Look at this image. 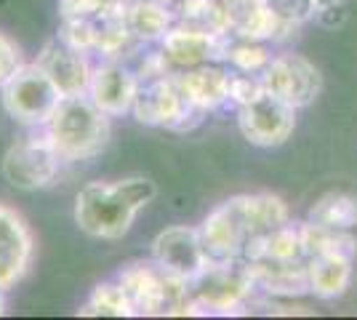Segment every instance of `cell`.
Masks as SVG:
<instances>
[{
	"mask_svg": "<svg viewBox=\"0 0 357 320\" xmlns=\"http://www.w3.org/2000/svg\"><path fill=\"white\" fill-rule=\"evenodd\" d=\"M288 206L278 195H235L216 206L197 229L208 261H235L243 259L253 235L283 227L288 224Z\"/></svg>",
	"mask_w": 357,
	"mask_h": 320,
	"instance_id": "obj_1",
	"label": "cell"
},
{
	"mask_svg": "<svg viewBox=\"0 0 357 320\" xmlns=\"http://www.w3.org/2000/svg\"><path fill=\"white\" fill-rule=\"evenodd\" d=\"M155 192V182L144 176L91 182L75 198V224L91 238L118 241L131 229L136 213L152 203Z\"/></svg>",
	"mask_w": 357,
	"mask_h": 320,
	"instance_id": "obj_2",
	"label": "cell"
},
{
	"mask_svg": "<svg viewBox=\"0 0 357 320\" xmlns=\"http://www.w3.org/2000/svg\"><path fill=\"white\" fill-rule=\"evenodd\" d=\"M43 131L61 163L89 160L102 153L109 142V115L96 107L89 93L61 96Z\"/></svg>",
	"mask_w": 357,
	"mask_h": 320,
	"instance_id": "obj_3",
	"label": "cell"
},
{
	"mask_svg": "<svg viewBox=\"0 0 357 320\" xmlns=\"http://www.w3.org/2000/svg\"><path fill=\"white\" fill-rule=\"evenodd\" d=\"M256 291L245 259L208 261V267L187 283V315H229L248 305Z\"/></svg>",
	"mask_w": 357,
	"mask_h": 320,
	"instance_id": "obj_4",
	"label": "cell"
},
{
	"mask_svg": "<svg viewBox=\"0 0 357 320\" xmlns=\"http://www.w3.org/2000/svg\"><path fill=\"white\" fill-rule=\"evenodd\" d=\"M118 283L128 294L134 315H187V283L163 273L152 259L123 267Z\"/></svg>",
	"mask_w": 357,
	"mask_h": 320,
	"instance_id": "obj_5",
	"label": "cell"
},
{
	"mask_svg": "<svg viewBox=\"0 0 357 320\" xmlns=\"http://www.w3.org/2000/svg\"><path fill=\"white\" fill-rule=\"evenodd\" d=\"M59 99V89L45 75V70L38 61H30V64L24 61L22 67H16L14 75H8L0 83V102L6 107V112L14 121L32 128H43L48 118L54 115Z\"/></svg>",
	"mask_w": 357,
	"mask_h": 320,
	"instance_id": "obj_6",
	"label": "cell"
},
{
	"mask_svg": "<svg viewBox=\"0 0 357 320\" xmlns=\"http://www.w3.org/2000/svg\"><path fill=\"white\" fill-rule=\"evenodd\" d=\"M61 158L51 147L48 137L30 134L22 137L3 158V176L19 190H43L56 179Z\"/></svg>",
	"mask_w": 357,
	"mask_h": 320,
	"instance_id": "obj_7",
	"label": "cell"
},
{
	"mask_svg": "<svg viewBox=\"0 0 357 320\" xmlns=\"http://www.w3.org/2000/svg\"><path fill=\"white\" fill-rule=\"evenodd\" d=\"M136 121L144 125H158V128H174V131H184L190 128L192 121H200L203 112H197L184 99L181 89L176 86V77L165 75L158 80L142 83V89L136 93L134 109Z\"/></svg>",
	"mask_w": 357,
	"mask_h": 320,
	"instance_id": "obj_8",
	"label": "cell"
},
{
	"mask_svg": "<svg viewBox=\"0 0 357 320\" xmlns=\"http://www.w3.org/2000/svg\"><path fill=\"white\" fill-rule=\"evenodd\" d=\"M238 125L256 147H278L294 134L296 109L269 91H261L253 102L238 107Z\"/></svg>",
	"mask_w": 357,
	"mask_h": 320,
	"instance_id": "obj_9",
	"label": "cell"
},
{
	"mask_svg": "<svg viewBox=\"0 0 357 320\" xmlns=\"http://www.w3.org/2000/svg\"><path fill=\"white\" fill-rule=\"evenodd\" d=\"M152 261L163 273L174 275L184 283L195 280L208 267V254L200 241V229L184 227V224L163 229L152 241Z\"/></svg>",
	"mask_w": 357,
	"mask_h": 320,
	"instance_id": "obj_10",
	"label": "cell"
},
{
	"mask_svg": "<svg viewBox=\"0 0 357 320\" xmlns=\"http://www.w3.org/2000/svg\"><path fill=\"white\" fill-rule=\"evenodd\" d=\"M264 91L278 96L280 102L301 109L320 93V73L312 61H307L298 54H280L272 56L267 70L261 73Z\"/></svg>",
	"mask_w": 357,
	"mask_h": 320,
	"instance_id": "obj_11",
	"label": "cell"
},
{
	"mask_svg": "<svg viewBox=\"0 0 357 320\" xmlns=\"http://www.w3.org/2000/svg\"><path fill=\"white\" fill-rule=\"evenodd\" d=\"M229 32H208L192 27V24H178L163 35L165 56L178 67H200L208 61H227L229 51Z\"/></svg>",
	"mask_w": 357,
	"mask_h": 320,
	"instance_id": "obj_12",
	"label": "cell"
},
{
	"mask_svg": "<svg viewBox=\"0 0 357 320\" xmlns=\"http://www.w3.org/2000/svg\"><path fill=\"white\" fill-rule=\"evenodd\" d=\"M139 89H142V80L128 64H123L120 59H105L99 67H93L89 96L109 118H118L134 109Z\"/></svg>",
	"mask_w": 357,
	"mask_h": 320,
	"instance_id": "obj_13",
	"label": "cell"
},
{
	"mask_svg": "<svg viewBox=\"0 0 357 320\" xmlns=\"http://www.w3.org/2000/svg\"><path fill=\"white\" fill-rule=\"evenodd\" d=\"M32 232L27 222L0 203V291L14 289L27 275L32 261Z\"/></svg>",
	"mask_w": 357,
	"mask_h": 320,
	"instance_id": "obj_14",
	"label": "cell"
},
{
	"mask_svg": "<svg viewBox=\"0 0 357 320\" xmlns=\"http://www.w3.org/2000/svg\"><path fill=\"white\" fill-rule=\"evenodd\" d=\"M38 64L45 70V75L54 80V86L59 89L61 96L89 93L91 75H93L89 54L64 46L56 38V40H48L43 51L38 54Z\"/></svg>",
	"mask_w": 357,
	"mask_h": 320,
	"instance_id": "obj_15",
	"label": "cell"
},
{
	"mask_svg": "<svg viewBox=\"0 0 357 320\" xmlns=\"http://www.w3.org/2000/svg\"><path fill=\"white\" fill-rule=\"evenodd\" d=\"M174 77L184 99L197 112H211V109H219L224 102H229V73H224L222 67L200 64V67H192L190 73Z\"/></svg>",
	"mask_w": 357,
	"mask_h": 320,
	"instance_id": "obj_16",
	"label": "cell"
},
{
	"mask_svg": "<svg viewBox=\"0 0 357 320\" xmlns=\"http://www.w3.org/2000/svg\"><path fill=\"white\" fill-rule=\"evenodd\" d=\"M256 291H267L272 296H298L310 291L307 261H248Z\"/></svg>",
	"mask_w": 357,
	"mask_h": 320,
	"instance_id": "obj_17",
	"label": "cell"
},
{
	"mask_svg": "<svg viewBox=\"0 0 357 320\" xmlns=\"http://www.w3.org/2000/svg\"><path fill=\"white\" fill-rule=\"evenodd\" d=\"M352 261L355 257L344 254H320L307 259L310 294L317 299H339L352 283Z\"/></svg>",
	"mask_w": 357,
	"mask_h": 320,
	"instance_id": "obj_18",
	"label": "cell"
},
{
	"mask_svg": "<svg viewBox=\"0 0 357 320\" xmlns=\"http://www.w3.org/2000/svg\"><path fill=\"white\" fill-rule=\"evenodd\" d=\"M126 22L134 40L152 43V40H163L165 32L174 27V14L168 11V6L158 0H128Z\"/></svg>",
	"mask_w": 357,
	"mask_h": 320,
	"instance_id": "obj_19",
	"label": "cell"
},
{
	"mask_svg": "<svg viewBox=\"0 0 357 320\" xmlns=\"http://www.w3.org/2000/svg\"><path fill=\"white\" fill-rule=\"evenodd\" d=\"M298 232H301L304 259L320 254H344V257L357 254V241L349 235V229H333L307 219L304 224H298Z\"/></svg>",
	"mask_w": 357,
	"mask_h": 320,
	"instance_id": "obj_20",
	"label": "cell"
},
{
	"mask_svg": "<svg viewBox=\"0 0 357 320\" xmlns=\"http://www.w3.org/2000/svg\"><path fill=\"white\" fill-rule=\"evenodd\" d=\"M310 222L326 224L333 229H355L357 227V195L331 192L320 198L310 211Z\"/></svg>",
	"mask_w": 357,
	"mask_h": 320,
	"instance_id": "obj_21",
	"label": "cell"
},
{
	"mask_svg": "<svg viewBox=\"0 0 357 320\" xmlns=\"http://www.w3.org/2000/svg\"><path fill=\"white\" fill-rule=\"evenodd\" d=\"M80 315H112V318H134V307L128 302V294L118 280H109L96 286L89 302L80 307Z\"/></svg>",
	"mask_w": 357,
	"mask_h": 320,
	"instance_id": "obj_22",
	"label": "cell"
},
{
	"mask_svg": "<svg viewBox=\"0 0 357 320\" xmlns=\"http://www.w3.org/2000/svg\"><path fill=\"white\" fill-rule=\"evenodd\" d=\"M227 61L235 67V73H248V75H261L272 61V54L261 46L259 40H240V43H229L227 51Z\"/></svg>",
	"mask_w": 357,
	"mask_h": 320,
	"instance_id": "obj_23",
	"label": "cell"
},
{
	"mask_svg": "<svg viewBox=\"0 0 357 320\" xmlns=\"http://www.w3.org/2000/svg\"><path fill=\"white\" fill-rule=\"evenodd\" d=\"M64 46L89 54L96 48V22L89 16H64L59 32H56Z\"/></svg>",
	"mask_w": 357,
	"mask_h": 320,
	"instance_id": "obj_24",
	"label": "cell"
},
{
	"mask_svg": "<svg viewBox=\"0 0 357 320\" xmlns=\"http://www.w3.org/2000/svg\"><path fill=\"white\" fill-rule=\"evenodd\" d=\"M261 91H264L261 75H248V73L229 75V102H235L238 107L253 102Z\"/></svg>",
	"mask_w": 357,
	"mask_h": 320,
	"instance_id": "obj_25",
	"label": "cell"
},
{
	"mask_svg": "<svg viewBox=\"0 0 357 320\" xmlns=\"http://www.w3.org/2000/svg\"><path fill=\"white\" fill-rule=\"evenodd\" d=\"M22 64H24V61H22V51H19V46H16L8 35L0 32V83H3L8 75H14L16 67H22Z\"/></svg>",
	"mask_w": 357,
	"mask_h": 320,
	"instance_id": "obj_26",
	"label": "cell"
},
{
	"mask_svg": "<svg viewBox=\"0 0 357 320\" xmlns=\"http://www.w3.org/2000/svg\"><path fill=\"white\" fill-rule=\"evenodd\" d=\"M109 3L112 0H59V11L61 16H89V19H96Z\"/></svg>",
	"mask_w": 357,
	"mask_h": 320,
	"instance_id": "obj_27",
	"label": "cell"
},
{
	"mask_svg": "<svg viewBox=\"0 0 357 320\" xmlns=\"http://www.w3.org/2000/svg\"><path fill=\"white\" fill-rule=\"evenodd\" d=\"M304 3L312 8V14H326L328 8L339 6V0H304Z\"/></svg>",
	"mask_w": 357,
	"mask_h": 320,
	"instance_id": "obj_28",
	"label": "cell"
},
{
	"mask_svg": "<svg viewBox=\"0 0 357 320\" xmlns=\"http://www.w3.org/2000/svg\"><path fill=\"white\" fill-rule=\"evenodd\" d=\"M3 294H6V291H0V315L6 312V296H3Z\"/></svg>",
	"mask_w": 357,
	"mask_h": 320,
	"instance_id": "obj_29",
	"label": "cell"
},
{
	"mask_svg": "<svg viewBox=\"0 0 357 320\" xmlns=\"http://www.w3.org/2000/svg\"><path fill=\"white\" fill-rule=\"evenodd\" d=\"M158 3H163V6H171V3H174V0H158Z\"/></svg>",
	"mask_w": 357,
	"mask_h": 320,
	"instance_id": "obj_30",
	"label": "cell"
}]
</instances>
